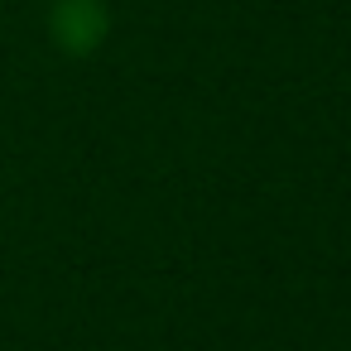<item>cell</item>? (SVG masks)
Returning a JSON list of instances; mask_svg holds the SVG:
<instances>
[{
  "label": "cell",
  "instance_id": "cell-1",
  "mask_svg": "<svg viewBox=\"0 0 351 351\" xmlns=\"http://www.w3.org/2000/svg\"><path fill=\"white\" fill-rule=\"evenodd\" d=\"M53 39L68 53H92L106 39V10L97 0H63L53 10Z\"/></svg>",
  "mask_w": 351,
  "mask_h": 351
}]
</instances>
